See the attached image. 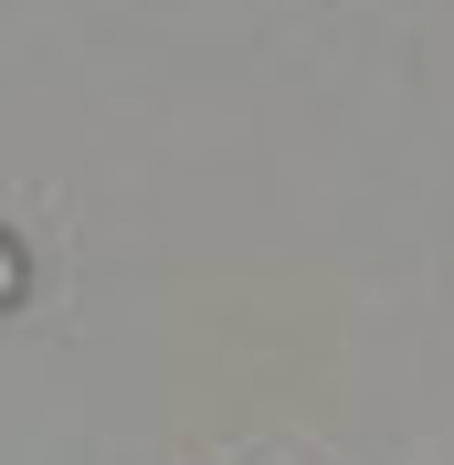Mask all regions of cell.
Wrapping results in <instances>:
<instances>
[{"label": "cell", "instance_id": "obj_1", "mask_svg": "<svg viewBox=\"0 0 454 465\" xmlns=\"http://www.w3.org/2000/svg\"><path fill=\"white\" fill-rule=\"evenodd\" d=\"M11 296H22V254H11V243H0V307H11Z\"/></svg>", "mask_w": 454, "mask_h": 465}]
</instances>
